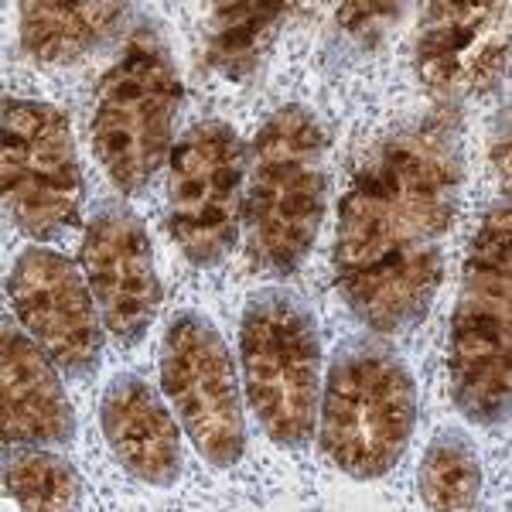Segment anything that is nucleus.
<instances>
[{
    "label": "nucleus",
    "instance_id": "nucleus-1",
    "mask_svg": "<svg viewBox=\"0 0 512 512\" xmlns=\"http://www.w3.org/2000/svg\"><path fill=\"white\" fill-rule=\"evenodd\" d=\"M458 198V140L437 123L393 134L355 171L338 209L335 284L376 332H407L431 311Z\"/></svg>",
    "mask_w": 512,
    "mask_h": 512
},
{
    "label": "nucleus",
    "instance_id": "nucleus-2",
    "mask_svg": "<svg viewBox=\"0 0 512 512\" xmlns=\"http://www.w3.org/2000/svg\"><path fill=\"white\" fill-rule=\"evenodd\" d=\"M417 424V386L383 338H352L335 352L321 390L318 437L335 468L359 482L400 465Z\"/></svg>",
    "mask_w": 512,
    "mask_h": 512
},
{
    "label": "nucleus",
    "instance_id": "nucleus-3",
    "mask_svg": "<svg viewBox=\"0 0 512 512\" xmlns=\"http://www.w3.org/2000/svg\"><path fill=\"white\" fill-rule=\"evenodd\" d=\"M512 335V219L509 202L485 212L454 301L448 373L458 410L475 424L509 420Z\"/></svg>",
    "mask_w": 512,
    "mask_h": 512
},
{
    "label": "nucleus",
    "instance_id": "nucleus-4",
    "mask_svg": "<svg viewBox=\"0 0 512 512\" xmlns=\"http://www.w3.org/2000/svg\"><path fill=\"white\" fill-rule=\"evenodd\" d=\"M239 359L263 434L280 448H304L321 403V338L311 304L291 287L256 291L243 311Z\"/></svg>",
    "mask_w": 512,
    "mask_h": 512
},
{
    "label": "nucleus",
    "instance_id": "nucleus-5",
    "mask_svg": "<svg viewBox=\"0 0 512 512\" xmlns=\"http://www.w3.org/2000/svg\"><path fill=\"white\" fill-rule=\"evenodd\" d=\"M325 130L304 106H284L267 120L250 161L253 250L274 274H291L315 246L325 219Z\"/></svg>",
    "mask_w": 512,
    "mask_h": 512
},
{
    "label": "nucleus",
    "instance_id": "nucleus-6",
    "mask_svg": "<svg viewBox=\"0 0 512 512\" xmlns=\"http://www.w3.org/2000/svg\"><path fill=\"white\" fill-rule=\"evenodd\" d=\"M181 79L154 24H140L99 82L93 144L120 192H140L171 151Z\"/></svg>",
    "mask_w": 512,
    "mask_h": 512
},
{
    "label": "nucleus",
    "instance_id": "nucleus-7",
    "mask_svg": "<svg viewBox=\"0 0 512 512\" xmlns=\"http://www.w3.org/2000/svg\"><path fill=\"white\" fill-rule=\"evenodd\" d=\"M0 147L4 205L21 233L55 239L79 226L82 171L69 117L35 99H7Z\"/></svg>",
    "mask_w": 512,
    "mask_h": 512
},
{
    "label": "nucleus",
    "instance_id": "nucleus-8",
    "mask_svg": "<svg viewBox=\"0 0 512 512\" xmlns=\"http://www.w3.org/2000/svg\"><path fill=\"white\" fill-rule=\"evenodd\" d=\"M161 386L198 454L216 468H233L246 448L239 379L216 325L198 311H178L164 332Z\"/></svg>",
    "mask_w": 512,
    "mask_h": 512
},
{
    "label": "nucleus",
    "instance_id": "nucleus-9",
    "mask_svg": "<svg viewBox=\"0 0 512 512\" xmlns=\"http://www.w3.org/2000/svg\"><path fill=\"white\" fill-rule=\"evenodd\" d=\"M246 151L226 123L188 127L171 151L168 222L181 253L212 267L233 250L243 212Z\"/></svg>",
    "mask_w": 512,
    "mask_h": 512
},
{
    "label": "nucleus",
    "instance_id": "nucleus-10",
    "mask_svg": "<svg viewBox=\"0 0 512 512\" xmlns=\"http://www.w3.org/2000/svg\"><path fill=\"white\" fill-rule=\"evenodd\" d=\"M14 315L48 359L69 376L96 373L103 359V332L86 280L69 256L28 246L7 280Z\"/></svg>",
    "mask_w": 512,
    "mask_h": 512
},
{
    "label": "nucleus",
    "instance_id": "nucleus-11",
    "mask_svg": "<svg viewBox=\"0 0 512 512\" xmlns=\"http://www.w3.org/2000/svg\"><path fill=\"white\" fill-rule=\"evenodd\" d=\"M82 267L106 328L134 345L161 308V284L147 229L123 205H99L82 239Z\"/></svg>",
    "mask_w": 512,
    "mask_h": 512
},
{
    "label": "nucleus",
    "instance_id": "nucleus-12",
    "mask_svg": "<svg viewBox=\"0 0 512 512\" xmlns=\"http://www.w3.org/2000/svg\"><path fill=\"white\" fill-rule=\"evenodd\" d=\"M506 4H431L417 38V72L441 96H482L506 76Z\"/></svg>",
    "mask_w": 512,
    "mask_h": 512
},
{
    "label": "nucleus",
    "instance_id": "nucleus-13",
    "mask_svg": "<svg viewBox=\"0 0 512 512\" xmlns=\"http://www.w3.org/2000/svg\"><path fill=\"white\" fill-rule=\"evenodd\" d=\"M99 427L110 444L113 458L137 482L168 485L181 475V434L175 417L161 403V396L147 386V379L120 373L106 383L99 400Z\"/></svg>",
    "mask_w": 512,
    "mask_h": 512
},
{
    "label": "nucleus",
    "instance_id": "nucleus-14",
    "mask_svg": "<svg viewBox=\"0 0 512 512\" xmlns=\"http://www.w3.org/2000/svg\"><path fill=\"white\" fill-rule=\"evenodd\" d=\"M0 420H4V444L62 448L76 437V414L59 373L48 362V352L11 321H4Z\"/></svg>",
    "mask_w": 512,
    "mask_h": 512
},
{
    "label": "nucleus",
    "instance_id": "nucleus-15",
    "mask_svg": "<svg viewBox=\"0 0 512 512\" xmlns=\"http://www.w3.org/2000/svg\"><path fill=\"white\" fill-rule=\"evenodd\" d=\"M127 4H21V45L41 65H69L103 45L120 28Z\"/></svg>",
    "mask_w": 512,
    "mask_h": 512
},
{
    "label": "nucleus",
    "instance_id": "nucleus-16",
    "mask_svg": "<svg viewBox=\"0 0 512 512\" xmlns=\"http://www.w3.org/2000/svg\"><path fill=\"white\" fill-rule=\"evenodd\" d=\"M287 4H216L205 21V62L219 76L250 79L287 21Z\"/></svg>",
    "mask_w": 512,
    "mask_h": 512
},
{
    "label": "nucleus",
    "instance_id": "nucleus-17",
    "mask_svg": "<svg viewBox=\"0 0 512 512\" xmlns=\"http://www.w3.org/2000/svg\"><path fill=\"white\" fill-rule=\"evenodd\" d=\"M420 499L427 509H475L482 495V461L465 431H437L420 461Z\"/></svg>",
    "mask_w": 512,
    "mask_h": 512
},
{
    "label": "nucleus",
    "instance_id": "nucleus-18",
    "mask_svg": "<svg viewBox=\"0 0 512 512\" xmlns=\"http://www.w3.org/2000/svg\"><path fill=\"white\" fill-rule=\"evenodd\" d=\"M4 489L31 512L79 509L82 499L76 468L38 444H4Z\"/></svg>",
    "mask_w": 512,
    "mask_h": 512
},
{
    "label": "nucleus",
    "instance_id": "nucleus-19",
    "mask_svg": "<svg viewBox=\"0 0 512 512\" xmlns=\"http://www.w3.org/2000/svg\"><path fill=\"white\" fill-rule=\"evenodd\" d=\"M400 14V4H342L338 7V31L359 48H373L400 21Z\"/></svg>",
    "mask_w": 512,
    "mask_h": 512
}]
</instances>
